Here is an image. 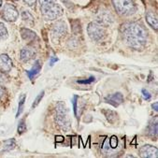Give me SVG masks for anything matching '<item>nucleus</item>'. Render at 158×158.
<instances>
[{"label":"nucleus","mask_w":158,"mask_h":158,"mask_svg":"<svg viewBox=\"0 0 158 158\" xmlns=\"http://www.w3.org/2000/svg\"><path fill=\"white\" fill-rule=\"evenodd\" d=\"M145 18H146L147 23L150 24L151 27H152L154 30L158 29V17H157V14L155 12H153L152 10L147 11Z\"/></svg>","instance_id":"12"},{"label":"nucleus","mask_w":158,"mask_h":158,"mask_svg":"<svg viewBox=\"0 0 158 158\" xmlns=\"http://www.w3.org/2000/svg\"><path fill=\"white\" fill-rule=\"evenodd\" d=\"M123 26V38L127 45L135 50H142L148 40V32L143 25L138 23H128Z\"/></svg>","instance_id":"1"},{"label":"nucleus","mask_w":158,"mask_h":158,"mask_svg":"<svg viewBox=\"0 0 158 158\" xmlns=\"http://www.w3.org/2000/svg\"><path fill=\"white\" fill-rule=\"evenodd\" d=\"M12 69V61L7 54H0V71L9 72Z\"/></svg>","instance_id":"9"},{"label":"nucleus","mask_w":158,"mask_h":158,"mask_svg":"<svg viewBox=\"0 0 158 158\" xmlns=\"http://www.w3.org/2000/svg\"><path fill=\"white\" fill-rule=\"evenodd\" d=\"M77 100H78V97H74L73 98V108H74V113L77 116Z\"/></svg>","instance_id":"26"},{"label":"nucleus","mask_w":158,"mask_h":158,"mask_svg":"<svg viewBox=\"0 0 158 158\" xmlns=\"http://www.w3.org/2000/svg\"><path fill=\"white\" fill-rule=\"evenodd\" d=\"M40 70H41V65H40V61H36V63H35L34 67L32 68V69L27 71V75H28L29 79L32 80L33 78H35L40 73Z\"/></svg>","instance_id":"15"},{"label":"nucleus","mask_w":158,"mask_h":158,"mask_svg":"<svg viewBox=\"0 0 158 158\" xmlns=\"http://www.w3.org/2000/svg\"><path fill=\"white\" fill-rule=\"evenodd\" d=\"M116 12L123 17L133 15L137 11V7L132 0H112Z\"/></svg>","instance_id":"4"},{"label":"nucleus","mask_w":158,"mask_h":158,"mask_svg":"<svg viewBox=\"0 0 158 158\" xmlns=\"http://www.w3.org/2000/svg\"><path fill=\"white\" fill-rule=\"evenodd\" d=\"M41 13L47 21H53L63 15L64 10L55 2H47L41 4Z\"/></svg>","instance_id":"3"},{"label":"nucleus","mask_w":158,"mask_h":158,"mask_svg":"<svg viewBox=\"0 0 158 158\" xmlns=\"http://www.w3.org/2000/svg\"><path fill=\"white\" fill-rule=\"evenodd\" d=\"M35 54H36V52L33 50V48L26 47V48H23V49L21 50L20 58L23 62H28V61H30L31 59H33L35 57Z\"/></svg>","instance_id":"11"},{"label":"nucleus","mask_w":158,"mask_h":158,"mask_svg":"<svg viewBox=\"0 0 158 158\" xmlns=\"http://www.w3.org/2000/svg\"><path fill=\"white\" fill-rule=\"evenodd\" d=\"M2 6V0H0V7Z\"/></svg>","instance_id":"31"},{"label":"nucleus","mask_w":158,"mask_h":158,"mask_svg":"<svg viewBox=\"0 0 158 158\" xmlns=\"http://www.w3.org/2000/svg\"><path fill=\"white\" fill-rule=\"evenodd\" d=\"M57 58H55V57H52L51 58V63H50V64H51V66H53V64H54V63L55 62H57Z\"/></svg>","instance_id":"29"},{"label":"nucleus","mask_w":158,"mask_h":158,"mask_svg":"<svg viewBox=\"0 0 158 158\" xmlns=\"http://www.w3.org/2000/svg\"><path fill=\"white\" fill-rule=\"evenodd\" d=\"M110 147L111 149H115L118 147V139L115 136H113L110 139Z\"/></svg>","instance_id":"22"},{"label":"nucleus","mask_w":158,"mask_h":158,"mask_svg":"<svg viewBox=\"0 0 158 158\" xmlns=\"http://www.w3.org/2000/svg\"><path fill=\"white\" fill-rule=\"evenodd\" d=\"M94 81V77H91L90 80H84V81H78L79 83H91L92 81Z\"/></svg>","instance_id":"27"},{"label":"nucleus","mask_w":158,"mask_h":158,"mask_svg":"<svg viewBox=\"0 0 158 158\" xmlns=\"http://www.w3.org/2000/svg\"><path fill=\"white\" fill-rule=\"evenodd\" d=\"M142 96H143L144 99H146V100H150V99H151V98H152L151 94H150L147 90H145V89H143V90H142Z\"/></svg>","instance_id":"23"},{"label":"nucleus","mask_w":158,"mask_h":158,"mask_svg":"<svg viewBox=\"0 0 158 158\" xmlns=\"http://www.w3.org/2000/svg\"><path fill=\"white\" fill-rule=\"evenodd\" d=\"M19 12L16 8L11 4H7L4 7L3 10V18L8 22H15L18 19Z\"/></svg>","instance_id":"7"},{"label":"nucleus","mask_w":158,"mask_h":158,"mask_svg":"<svg viewBox=\"0 0 158 158\" xmlns=\"http://www.w3.org/2000/svg\"><path fill=\"white\" fill-rule=\"evenodd\" d=\"M54 120L58 127L63 131H69L70 129V121L69 118L68 110L63 102H58L54 109Z\"/></svg>","instance_id":"2"},{"label":"nucleus","mask_w":158,"mask_h":158,"mask_svg":"<svg viewBox=\"0 0 158 158\" xmlns=\"http://www.w3.org/2000/svg\"><path fill=\"white\" fill-rule=\"evenodd\" d=\"M6 96V90L3 86H0V100H2Z\"/></svg>","instance_id":"24"},{"label":"nucleus","mask_w":158,"mask_h":158,"mask_svg":"<svg viewBox=\"0 0 158 158\" xmlns=\"http://www.w3.org/2000/svg\"><path fill=\"white\" fill-rule=\"evenodd\" d=\"M87 32L89 37L94 41H99L101 40L105 35H106V29L103 26V24L92 22L88 24L87 27Z\"/></svg>","instance_id":"5"},{"label":"nucleus","mask_w":158,"mask_h":158,"mask_svg":"<svg viewBox=\"0 0 158 158\" xmlns=\"http://www.w3.org/2000/svg\"><path fill=\"white\" fill-rule=\"evenodd\" d=\"M67 32H68V27L66 23L64 21H58L52 25V38L55 42V40L57 41L64 37L67 34Z\"/></svg>","instance_id":"6"},{"label":"nucleus","mask_w":158,"mask_h":158,"mask_svg":"<svg viewBox=\"0 0 158 158\" xmlns=\"http://www.w3.org/2000/svg\"><path fill=\"white\" fill-rule=\"evenodd\" d=\"M25 98H26V96H25V94H22L21 98H20V99H19V108H18V111H17L16 117H18V116L22 113L23 109V105H24Z\"/></svg>","instance_id":"19"},{"label":"nucleus","mask_w":158,"mask_h":158,"mask_svg":"<svg viewBox=\"0 0 158 158\" xmlns=\"http://www.w3.org/2000/svg\"><path fill=\"white\" fill-rule=\"evenodd\" d=\"M105 101L109 104H111L113 107H118L123 102V97L121 93H115L105 98Z\"/></svg>","instance_id":"10"},{"label":"nucleus","mask_w":158,"mask_h":158,"mask_svg":"<svg viewBox=\"0 0 158 158\" xmlns=\"http://www.w3.org/2000/svg\"><path fill=\"white\" fill-rule=\"evenodd\" d=\"M43 97H44V91H42L41 93H40V94L37 97V98L35 99V101H34V103H33V105H32V109H35V108L40 104V100L42 99Z\"/></svg>","instance_id":"20"},{"label":"nucleus","mask_w":158,"mask_h":158,"mask_svg":"<svg viewBox=\"0 0 158 158\" xmlns=\"http://www.w3.org/2000/svg\"><path fill=\"white\" fill-rule=\"evenodd\" d=\"M40 5L41 4H44V3H47V2H55V0H40Z\"/></svg>","instance_id":"28"},{"label":"nucleus","mask_w":158,"mask_h":158,"mask_svg":"<svg viewBox=\"0 0 158 158\" xmlns=\"http://www.w3.org/2000/svg\"><path fill=\"white\" fill-rule=\"evenodd\" d=\"M22 19L26 22V23H33L34 22V18L32 16V14L29 13L28 11H23L22 13Z\"/></svg>","instance_id":"18"},{"label":"nucleus","mask_w":158,"mask_h":158,"mask_svg":"<svg viewBox=\"0 0 158 158\" xmlns=\"http://www.w3.org/2000/svg\"><path fill=\"white\" fill-rule=\"evenodd\" d=\"M26 131V125L24 123V120H22L18 125V133L19 134H23V132Z\"/></svg>","instance_id":"21"},{"label":"nucleus","mask_w":158,"mask_h":158,"mask_svg":"<svg viewBox=\"0 0 158 158\" xmlns=\"http://www.w3.org/2000/svg\"><path fill=\"white\" fill-rule=\"evenodd\" d=\"M157 131H158V124H157V117H155L154 122L153 120L150 123L147 127V134L152 138H157Z\"/></svg>","instance_id":"13"},{"label":"nucleus","mask_w":158,"mask_h":158,"mask_svg":"<svg viewBox=\"0 0 158 158\" xmlns=\"http://www.w3.org/2000/svg\"><path fill=\"white\" fill-rule=\"evenodd\" d=\"M102 112L105 114V116H106L107 120H108L110 123H113L116 121L117 114H116L114 111H112V110H102Z\"/></svg>","instance_id":"16"},{"label":"nucleus","mask_w":158,"mask_h":158,"mask_svg":"<svg viewBox=\"0 0 158 158\" xmlns=\"http://www.w3.org/2000/svg\"><path fill=\"white\" fill-rule=\"evenodd\" d=\"M21 36L25 40H33L37 38V35L32 30L27 29V28H22L21 29Z\"/></svg>","instance_id":"14"},{"label":"nucleus","mask_w":158,"mask_h":158,"mask_svg":"<svg viewBox=\"0 0 158 158\" xmlns=\"http://www.w3.org/2000/svg\"><path fill=\"white\" fill-rule=\"evenodd\" d=\"M8 38V30L3 23H0V41Z\"/></svg>","instance_id":"17"},{"label":"nucleus","mask_w":158,"mask_h":158,"mask_svg":"<svg viewBox=\"0 0 158 158\" xmlns=\"http://www.w3.org/2000/svg\"><path fill=\"white\" fill-rule=\"evenodd\" d=\"M139 155L143 158H157L158 150L152 145L146 144L139 149Z\"/></svg>","instance_id":"8"},{"label":"nucleus","mask_w":158,"mask_h":158,"mask_svg":"<svg viewBox=\"0 0 158 158\" xmlns=\"http://www.w3.org/2000/svg\"><path fill=\"white\" fill-rule=\"evenodd\" d=\"M24 1V3L26 4V5H28L29 7H33V6H35V4H36V2H37V0H23Z\"/></svg>","instance_id":"25"},{"label":"nucleus","mask_w":158,"mask_h":158,"mask_svg":"<svg viewBox=\"0 0 158 158\" xmlns=\"http://www.w3.org/2000/svg\"><path fill=\"white\" fill-rule=\"evenodd\" d=\"M14 1H17V0H14Z\"/></svg>","instance_id":"32"},{"label":"nucleus","mask_w":158,"mask_h":158,"mask_svg":"<svg viewBox=\"0 0 158 158\" xmlns=\"http://www.w3.org/2000/svg\"><path fill=\"white\" fill-rule=\"evenodd\" d=\"M152 109H153L155 111H158V103H157V102H155L154 104H152Z\"/></svg>","instance_id":"30"}]
</instances>
